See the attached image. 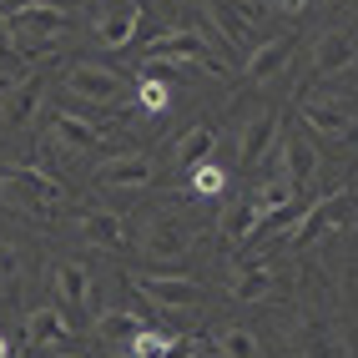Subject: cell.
Masks as SVG:
<instances>
[{
	"label": "cell",
	"instance_id": "cell-1",
	"mask_svg": "<svg viewBox=\"0 0 358 358\" xmlns=\"http://www.w3.org/2000/svg\"><path fill=\"white\" fill-rule=\"evenodd\" d=\"M6 41L10 45H45L56 41L66 26H71V10L61 6V0H15V6H6Z\"/></svg>",
	"mask_w": 358,
	"mask_h": 358
},
{
	"label": "cell",
	"instance_id": "cell-2",
	"mask_svg": "<svg viewBox=\"0 0 358 358\" xmlns=\"http://www.w3.org/2000/svg\"><path fill=\"white\" fill-rule=\"evenodd\" d=\"M0 202L10 212H26V217H45L51 202H61V182L36 166H10V172H0Z\"/></svg>",
	"mask_w": 358,
	"mask_h": 358
},
{
	"label": "cell",
	"instance_id": "cell-3",
	"mask_svg": "<svg viewBox=\"0 0 358 358\" xmlns=\"http://www.w3.org/2000/svg\"><path fill=\"white\" fill-rule=\"evenodd\" d=\"M127 282L157 308V313H172V318L197 313V303H202V288H197L192 278H172V273H131Z\"/></svg>",
	"mask_w": 358,
	"mask_h": 358
},
{
	"label": "cell",
	"instance_id": "cell-4",
	"mask_svg": "<svg viewBox=\"0 0 358 358\" xmlns=\"http://www.w3.org/2000/svg\"><path fill=\"white\" fill-rule=\"evenodd\" d=\"M147 56H162V61H177L182 71H207V76H227V66L212 56V45L202 31H166L152 41Z\"/></svg>",
	"mask_w": 358,
	"mask_h": 358
},
{
	"label": "cell",
	"instance_id": "cell-5",
	"mask_svg": "<svg viewBox=\"0 0 358 358\" xmlns=\"http://www.w3.org/2000/svg\"><path fill=\"white\" fill-rule=\"evenodd\" d=\"M66 91L81 96V101H91V106H111V101H122L127 81H122V71H111L101 61H76L66 71Z\"/></svg>",
	"mask_w": 358,
	"mask_h": 358
},
{
	"label": "cell",
	"instance_id": "cell-6",
	"mask_svg": "<svg viewBox=\"0 0 358 358\" xmlns=\"http://www.w3.org/2000/svg\"><path fill=\"white\" fill-rule=\"evenodd\" d=\"M136 248H141V257H152V262H182L187 252H192V232H187L177 217H147Z\"/></svg>",
	"mask_w": 358,
	"mask_h": 358
},
{
	"label": "cell",
	"instance_id": "cell-7",
	"mask_svg": "<svg viewBox=\"0 0 358 358\" xmlns=\"http://www.w3.org/2000/svg\"><path fill=\"white\" fill-rule=\"evenodd\" d=\"M136 26H141V0H106L91 20V36H96L106 51H127L136 41Z\"/></svg>",
	"mask_w": 358,
	"mask_h": 358
},
{
	"label": "cell",
	"instance_id": "cell-8",
	"mask_svg": "<svg viewBox=\"0 0 358 358\" xmlns=\"http://www.w3.org/2000/svg\"><path fill=\"white\" fill-rule=\"evenodd\" d=\"M348 187H338V192H328V197H318L313 207H308V217L288 232V243L293 248H308V243H318V237H328V232H338V222L348 217Z\"/></svg>",
	"mask_w": 358,
	"mask_h": 358
},
{
	"label": "cell",
	"instance_id": "cell-9",
	"mask_svg": "<svg viewBox=\"0 0 358 358\" xmlns=\"http://www.w3.org/2000/svg\"><path fill=\"white\" fill-rule=\"evenodd\" d=\"M152 177H157V166H152V157H141V152H116V157L96 162V182L101 187L136 192V187H152Z\"/></svg>",
	"mask_w": 358,
	"mask_h": 358
},
{
	"label": "cell",
	"instance_id": "cell-10",
	"mask_svg": "<svg viewBox=\"0 0 358 358\" xmlns=\"http://www.w3.org/2000/svg\"><path fill=\"white\" fill-rule=\"evenodd\" d=\"M76 232L86 237L91 248H101V252H122L127 248V222L116 217V212H81Z\"/></svg>",
	"mask_w": 358,
	"mask_h": 358
},
{
	"label": "cell",
	"instance_id": "cell-11",
	"mask_svg": "<svg viewBox=\"0 0 358 358\" xmlns=\"http://www.w3.org/2000/svg\"><path fill=\"white\" fill-rule=\"evenodd\" d=\"M273 141H278V116L273 111H252L248 127H243V136H237V162H243V166L262 162Z\"/></svg>",
	"mask_w": 358,
	"mask_h": 358
},
{
	"label": "cell",
	"instance_id": "cell-12",
	"mask_svg": "<svg viewBox=\"0 0 358 358\" xmlns=\"http://www.w3.org/2000/svg\"><path fill=\"white\" fill-rule=\"evenodd\" d=\"M313 71L318 76H348L353 71V36L348 31H328L313 45Z\"/></svg>",
	"mask_w": 358,
	"mask_h": 358
},
{
	"label": "cell",
	"instance_id": "cell-13",
	"mask_svg": "<svg viewBox=\"0 0 358 358\" xmlns=\"http://www.w3.org/2000/svg\"><path fill=\"white\" fill-rule=\"evenodd\" d=\"M288 56H293V41H288V36L257 41V45H252V56H248V66H243V76H248V81H273L278 71L288 66Z\"/></svg>",
	"mask_w": 358,
	"mask_h": 358
},
{
	"label": "cell",
	"instance_id": "cell-14",
	"mask_svg": "<svg viewBox=\"0 0 358 358\" xmlns=\"http://www.w3.org/2000/svg\"><path fill=\"white\" fill-rule=\"evenodd\" d=\"M51 131H56V141L61 147H71V152H86V147H96L101 141V122H86V116H76V111H56L51 116Z\"/></svg>",
	"mask_w": 358,
	"mask_h": 358
},
{
	"label": "cell",
	"instance_id": "cell-15",
	"mask_svg": "<svg viewBox=\"0 0 358 358\" xmlns=\"http://www.w3.org/2000/svg\"><path fill=\"white\" fill-rule=\"evenodd\" d=\"M298 116L308 122V131L318 136H348L353 131V106H323V101H303Z\"/></svg>",
	"mask_w": 358,
	"mask_h": 358
},
{
	"label": "cell",
	"instance_id": "cell-16",
	"mask_svg": "<svg viewBox=\"0 0 358 358\" xmlns=\"http://www.w3.org/2000/svg\"><path fill=\"white\" fill-rule=\"evenodd\" d=\"M51 282H56V298H61L66 308H76V313L91 303V278H86V268H81V262H56Z\"/></svg>",
	"mask_w": 358,
	"mask_h": 358
},
{
	"label": "cell",
	"instance_id": "cell-17",
	"mask_svg": "<svg viewBox=\"0 0 358 358\" xmlns=\"http://www.w3.org/2000/svg\"><path fill=\"white\" fill-rule=\"evenodd\" d=\"M313 172H318V147L308 136H288L282 141V177H288L293 187H303Z\"/></svg>",
	"mask_w": 358,
	"mask_h": 358
},
{
	"label": "cell",
	"instance_id": "cell-18",
	"mask_svg": "<svg viewBox=\"0 0 358 358\" xmlns=\"http://www.w3.org/2000/svg\"><path fill=\"white\" fill-rule=\"evenodd\" d=\"M257 227H262V217H257V207H252V202H227V207H222V217H217V232L227 237L232 248H243Z\"/></svg>",
	"mask_w": 358,
	"mask_h": 358
},
{
	"label": "cell",
	"instance_id": "cell-19",
	"mask_svg": "<svg viewBox=\"0 0 358 358\" xmlns=\"http://www.w3.org/2000/svg\"><path fill=\"white\" fill-rule=\"evenodd\" d=\"M71 338V323L56 313V308H36L26 318V343L31 348H45V343H66Z\"/></svg>",
	"mask_w": 358,
	"mask_h": 358
},
{
	"label": "cell",
	"instance_id": "cell-20",
	"mask_svg": "<svg viewBox=\"0 0 358 358\" xmlns=\"http://www.w3.org/2000/svg\"><path fill=\"white\" fill-rule=\"evenodd\" d=\"M273 268H262V262H248V268H237L232 273V298L237 303H257V298H268L273 293Z\"/></svg>",
	"mask_w": 358,
	"mask_h": 358
},
{
	"label": "cell",
	"instance_id": "cell-21",
	"mask_svg": "<svg viewBox=\"0 0 358 358\" xmlns=\"http://www.w3.org/2000/svg\"><path fill=\"white\" fill-rule=\"evenodd\" d=\"M36 101H41V76H26L6 101H0V122H10V127H20V122H31V111H36Z\"/></svg>",
	"mask_w": 358,
	"mask_h": 358
},
{
	"label": "cell",
	"instance_id": "cell-22",
	"mask_svg": "<svg viewBox=\"0 0 358 358\" xmlns=\"http://www.w3.org/2000/svg\"><path fill=\"white\" fill-rule=\"evenodd\" d=\"M212 147H217V127H192V131L172 147V162H177V166H197V162L212 157Z\"/></svg>",
	"mask_w": 358,
	"mask_h": 358
},
{
	"label": "cell",
	"instance_id": "cell-23",
	"mask_svg": "<svg viewBox=\"0 0 358 358\" xmlns=\"http://www.w3.org/2000/svg\"><path fill=\"white\" fill-rule=\"evenodd\" d=\"M293 197H298V187H293L288 177H273V182H262V187H257L252 207H257V217H273V212H288Z\"/></svg>",
	"mask_w": 358,
	"mask_h": 358
},
{
	"label": "cell",
	"instance_id": "cell-24",
	"mask_svg": "<svg viewBox=\"0 0 358 358\" xmlns=\"http://www.w3.org/2000/svg\"><path fill=\"white\" fill-rule=\"evenodd\" d=\"M136 328H141V318L131 313V308H106V313L96 318V333H101L106 343H127Z\"/></svg>",
	"mask_w": 358,
	"mask_h": 358
},
{
	"label": "cell",
	"instance_id": "cell-25",
	"mask_svg": "<svg viewBox=\"0 0 358 358\" xmlns=\"http://www.w3.org/2000/svg\"><path fill=\"white\" fill-rule=\"evenodd\" d=\"M207 10H212V20H217V31H222V36H227L232 45H243V41H248V31H252V26H248V20L232 10V0H207Z\"/></svg>",
	"mask_w": 358,
	"mask_h": 358
},
{
	"label": "cell",
	"instance_id": "cell-26",
	"mask_svg": "<svg viewBox=\"0 0 358 358\" xmlns=\"http://www.w3.org/2000/svg\"><path fill=\"white\" fill-rule=\"evenodd\" d=\"M212 348H217V353H232V358H252V353H262V343L252 338L248 328H222Z\"/></svg>",
	"mask_w": 358,
	"mask_h": 358
},
{
	"label": "cell",
	"instance_id": "cell-27",
	"mask_svg": "<svg viewBox=\"0 0 358 358\" xmlns=\"http://www.w3.org/2000/svg\"><path fill=\"white\" fill-rule=\"evenodd\" d=\"M222 166H212V162H197L192 166V192H202V197H217L222 192Z\"/></svg>",
	"mask_w": 358,
	"mask_h": 358
},
{
	"label": "cell",
	"instance_id": "cell-28",
	"mask_svg": "<svg viewBox=\"0 0 358 358\" xmlns=\"http://www.w3.org/2000/svg\"><path fill=\"white\" fill-rule=\"evenodd\" d=\"M172 348H177V343L166 338V333H152L147 323L131 333V353H141V358H147V353H172Z\"/></svg>",
	"mask_w": 358,
	"mask_h": 358
},
{
	"label": "cell",
	"instance_id": "cell-29",
	"mask_svg": "<svg viewBox=\"0 0 358 358\" xmlns=\"http://www.w3.org/2000/svg\"><path fill=\"white\" fill-rule=\"evenodd\" d=\"M166 101H172L166 81H162V76H147V71H141V106H147V111H166Z\"/></svg>",
	"mask_w": 358,
	"mask_h": 358
},
{
	"label": "cell",
	"instance_id": "cell-30",
	"mask_svg": "<svg viewBox=\"0 0 358 358\" xmlns=\"http://www.w3.org/2000/svg\"><path fill=\"white\" fill-rule=\"evenodd\" d=\"M15 278H20V252H15V243L0 237V288H15Z\"/></svg>",
	"mask_w": 358,
	"mask_h": 358
},
{
	"label": "cell",
	"instance_id": "cell-31",
	"mask_svg": "<svg viewBox=\"0 0 358 358\" xmlns=\"http://www.w3.org/2000/svg\"><path fill=\"white\" fill-rule=\"evenodd\" d=\"M182 353H212V343H207V338H187Z\"/></svg>",
	"mask_w": 358,
	"mask_h": 358
},
{
	"label": "cell",
	"instance_id": "cell-32",
	"mask_svg": "<svg viewBox=\"0 0 358 358\" xmlns=\"http://www.w3.org/2000/svg\"><path fill=\"white\" fill-rule=\"evenodd\" d=\"M303 6H308V0H282V10H293V15H298Z\"/></svg>",
	"mask_w": 358,
	"mask_h": 358
},
{
	"label": "cell",
	"instance_id": "cell-33",
	"mask_svg": "<svg viewBox=\"0 0 358 358\" xmlns=\"http://www.w3.org/2000/svg\"><path fill=\"white\" fill-rule=\"evenodd\" d=\"M0 45H10V41H6V20H0Z\"/></svg>",
	"mask_w": 358,
	"mask_h": 358
},
{
	"label": "cell",
	"instance_id": "cell-34",
	"mask_svg": "<svg viewBox=\"0 0 358 358\" xmlns=\"http://www.w3.org/2000/svg\"><path fill=\"white\" fill-rule=\"evenodd\" d=\"M0 353H6V338H0Z\"/></svg>",
	"mask_w": 358,
	"mask_h": 358
},
{
	"label": "cell",
	"instance_id": "cell-35",
	"mask_svg": "<svg viewBox=\"0 0 358 358\" xmlns=\"http://www.w3.org/2000/svg\"><path fill=\"white\" fill-rule=\"evenodd\" d=\"M323 6H328V0H323Z\"/></svg>",
	"mask_w": 358,
	"mask_h": 358
}]
</instances>
